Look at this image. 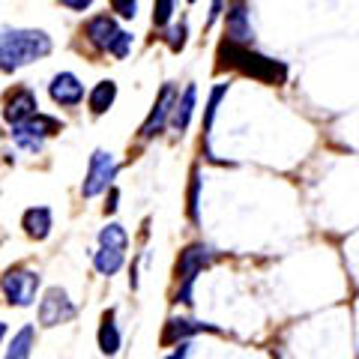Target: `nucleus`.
Instances as JSON below:
<instances>
[{
  "label": "nucleus",
  "instance_id": "obj_1",
  "mask_svg": "<svg viewBox=\"0 0 359 359\" xmlns=\"http://www.w3.org/2000/svg\"><path fill=\"white\" fill-rule=\"evenodd\" d=\"M51 54V36L45 30H4L0 33V69L15 72Z\"/></svg>",
  "mask_w": 359,
  "mask_h": 359
},
{
  "label": "nucleus",
  "instance_id": "obj_2",
  "mask_svg": "<svg viewBox=\"0 0 359 359\" xmlns=\"http://www.w3.org/2000/svg\"><path fill=\"white\" fill-rule=\"evenodd\" d=\"M219 57L228 63V66H233V69H240V72L257 78V81H266V84H282L285 78H287V66L285 63L269 60V57H264V54L249 51V45L222 42Z\"/></svg>",
  "mask_w": 359,
  "mask_h": 359
},
{
  "label": "nucleus",
  "instance_id": "obj_3",
  "mask_svg": "<svg viewBox=\"0 0 359 359\" xmlns=\"http://www.w3.org/2000/svg\"><path fill=\"white\" fill-rule=\"evenodd\" d=\"M36 290H39V273H33V269L21 266V264L9 266L4 278H0V294L6 297L9 306H18V309L33 306Z\"/></svg>",
  "mask_w": 359,
  "mask_h": 359
},
{
  "label": "nucleus",
  "instance_id": "obj_4",
  "mask_svg": "<svg viewBox=\"0 0 359 359\" xmlns=\"http://www.w3.org/2000/svg\"><path fill=\"white\" fill-rule=\"evenodd\" d=\"M212 261V249L210 245H189V249L180 252V261H177V276H180V290H177V299L180 302H186V306H192V285H195V278L198 273L204 266H210Z\"/></svg>",
  "mask_w": 359,
  "mask_h": 359
},
{
  "label": "nucleus",
  "instance_id": "obj_5",
  "mask_svg": "<svg viewBox=\"0 0 359 359\" xmlns=\"http://www.w3.org/2000/svg\"><path fill=\"white\" fill-rule=\"evenodd\" d=\"M63 129V123L57 117H48V114H33L30 120L18 123L13 126V141L18 144L21 150L27 153H39L45 138H51V135H57Z\"/></svg>",
  "mask_w": 359,
  "mask_h": 359
},
{
  "label": "nucleus",
  "instance_id": "obj_6",
  "mask_svg": "<svg viewBox=\"0 0 359 359\" xmlns=\"http://www.w3.org/2000/svg\"><path fill=\"white\" fill-rule=\"evenodd\" d=\"M117 174V162L108 150H96L90 156V168H87V177H84V186H81V195L84 198H96L99 192H105L111 186V180Z\"/></svg>",
  "mask_w": 359,
  "mask_h": 359
},
{
  "label": "nucleus",
  "instance_id": "obj_7",
  "mask_svg": "<svg viewBox=\"0 0 359 359\" xmlns=\"http://www.w3.org/2000/svg\"><path fill=\"white\" fill-rule=\"evenodd\" d=\"M75 318V306L63 287H48L39 302V323L42 327H60Z\"/></svg>",
  "mask_w": 359,
  "mask_h": 359
},
{
  "label": "nucleus",
  "instance_id": "obj_8",
  "mask_svg": "<svg viewBox=\"0 0 359 359\" xmlns=\"http://www.w3.org/2000/svg\"><path fill=\"white\" fill-rule=\"evenodd\" d=\"M33 114H39V102H36V93L27 87H13L4 99V120L9 126H18V123L30 120Z\"/></svg>",
  "mask_w": 359,
  "mask_h": 359
},
{
  "label": "nucleus",
  "instance_id": "obj_9",
  "mask_svg": "<svg viewBox=\"0 0 359 359\" xmlns=\"http://www.w3.org/2000/svg\"><path fill=\"white\" fill-rule=\"evenodd\" d=\"M174 105H177V87L174 84H165L159 90V96H156V105L150 111V117L144 120V126H141V138H153V135H159L162 126H165V120L171 117Z\"/></svg>",
  "mask_w": 359,
  "mask_h": 359
},
{
  "label": "nucleus",
  "instance_id": "obj_10",
  "mask_svg": "<svg viewBox=\"0 0 359 359\" xmlns=\"http://www.w3.org/2000/svg\"><path fill=\"white\" fill-rule=\"evenodd\" d=\"M48 93H51V99H54L57 105H63V108H75V105H81V99H84V84L78 81V75H72V72H60V75H54V78H51Z\"/></svg>",
  "mask_w": 359,
  "mask_h": 359
},
{
  "label": "nucleus",
  "instance_id": "obj_11",
  "mask_svg": "<svg viewBox=\"0 0 359 359\" xmlns=\"http://www.w3.org/2000/svg\"><path fill=\"white\" fill-rule=\"evenodd\" d=\"M84 36L90 39V45L108 51L111 45H114V39L120 36V27H117V21L111 15H93L87 21V27H84Z\"/></svg>",
  "mask_w": 359,
  "mask_h": 359
},
{
  "label": "nucleus",
  "instance_id": "obj_12",
  "mask_svg": "<svg viewBox=\"0 0 359 359\" xmlns=\"http://www.w3.org/2000/svg\"><path fill=\"white\" fill-rule=\"evenodd\" d=\"M255 39V30H252V21H249V13L245 6L237 4L228 9V42L233 45H249Z\"/></svg>",
  "mask_w": 359,
  "mask_h": 359
},
{
  "label": "nucleus",
  "instance_id": "obj_13",
  "mask_svg": "<svg viewBox=\"0 0 359 359\" xmlns=\"http://www.w3.org/2000/svg\"><path fill=\"white\" fill-rule=\"evenodd\" d=\"M216 332V327L210 323H198V320H183V318H171L165 323V332H162V344H174V341H183L189 335H198V332Z\"/></svg>",
  "mask_w": 359,
  "mask_h": 359
},
{
  "label": "nucleus",
  "instance_id": "obj_14",
  "mask_svg": "<svg viewBox=\"0 0 359 359\" xmlns=\"http://www.w3.org/2000/svg\"><path fill=\"white\" fill-rule=\"evenodd\" d=\"M21 228L30 240H45L51 233V210L48 207H30L21 216Z\"/></svg>",
  "mask_w": 359,
  "mask_h": 359
},
{
  "label": "nucleus",
  "instance_id": "obj_15",
  "mask_svg": "<svg viewBox=\"0 0 359 359\" xmlns=\"http://www.w3.org/2000/svg\"><path fill=\"white\" fill-rule=\"evenodd\" d=\"M195 99H198V90H195V84H189V87L183 90V96L177 99L174 111H171V126H174L177 132H186V129H189V123H192Z\"/></svg>",
  "mask_w": 359,
  "mask_h": 359
},
{
  "label": "nucleus",
  "instance_id": "obj_16",
  "mask_svg": "<svg viewBox=\"0 0 359 359\" xmlns=\"http://www.w3.org/2000/svg\"><path fill=\"white\" fill-rule=\"evenodd\" d=\"M99 351L105 356H114L120 351V330L114 323V309H108L102 314V323H99Z\"/></svg>",
  "mask_w": 359,
  "mask_h": 359
},
{
  "label": "nucleus",
  "instance_id": "obj_17",
  "mask_svg": "<svg viewBox=\"0 0 359 359\" xmlns=\"http://www.w3.org/2000/svg\"><path fill=\"white\" fill-rule=\"evenodd\" d=\"M114 99H117V84L114 81H99L93 90H90V96H87V105L90 111L99 117V114H105V111L114 105Z\"/></svg>",
  "mask_w": 359,
  "mask_h": 359
},
{
  "label": "nucleus",
  "instance_id": "obj_18",
  "mask_svg": "<svg viewBox=\"0 0 359 359\" xmlns=\"http://www.w3.org/2000/svg\"><path fill=\"white\" fill-rule=\"evenodd\" d=\"M33 341H36V332H33V327H21V330L13 335V341H9L4 359H30Z\"/></svg>",
  "mask_w": 359,
  "mask_h": 359
},
{
  "label": "nucleus",
  "instance_id": "obj_19",
  "mask_svg": "<svg viewBox=\"0 0 359 359\" xmlns=\"http://www.w3.org/2000/svg\"><path fill=\"white\" fill-rule=\"evenodd\" d=\"M123 261H126V255H123L120 249H105V245H99V252L93 255V266L102 276H114L123 266Z\"/></svg>",
  "mask_w": 359,
  "mask_h": 359
},
{
  "label": "nucleus",
  "instance_id": "obj_20",
  "mask_svg": "<svg viewBox=\"0 0 359 359\" xmlns=\"http://www.w3.org/2000/svg\"><path fill=\"white\" fill-rule=\"evenodd\" d=\"M126 231H123V224H108V228H102V233H99V245H105V249H120L126 252Z\"/></svg>",
  "mask_w": 359,
  "mask_h": 359
},
{
  "label": "nucleus",
  "instance_id": "obj_21",
  "mask_svg": "<svg viewBox=\"0 0 359 359\" xmlns=\"http://www.w3.org/2000/svg\"><path fill=\"white\" fill-rule=\"evenodd\" d=\"M174 15V0H156L153 4V25L156 27H165Z\"/></svg>",
  "mask_w": 359,
  "mask_h": 359
},
{
  "label": "nucleus",
  "instance_id": "obj_22",
  "mask_svg": "<svg viewBox=\"0 0 359 359\" xmlns=\"http://www.w3.org/2000/svg\"><path fill=\"white\" fill-rule=\"evenodd\" d=\"M228 93V84H219V87H212V93H210V105H207V117H204V129L210 132L212 126V117H216V111H219V102H222V96Z\"/></svg>",
  "mask_w": 359,
  "mask_h": 359
},
{
  "label": "nucleus",
  "instance_id": "obj_23",
  "mask_svg": "<svg viewBox=\"0 0 359 359\" xmlns=\"http://www.w3.org/2000/svg\"><path fill=\"white\" fill-rule=\"evenodd\" d=\"M186 33H189V27L180 21L177 27H171L168 30V48L171 51H183V45H186Z\"/></svg>",
  "mask_w": 359,
  "mask_h": 359
},
{
  "label": "nucleus",
  "instance_id": "obj_24",
  "mask_svg": "<svg viewBox=\"0 0 359 359\" xmlns=\"http://www.w3.org/2000/svg\"><path fill=\"white\" fill-rule=\"evenodd\" d=\"M111 9H114L120 18H135V13H138V0H111Z\"/></svg>",
  "mask_w": 359,
  "mask_h": 359
},
{
  "label": "nucleus",
  "instance_id": "obj_25",
  "mask_svg": "<svg viewBox=\"0 0 359 359\" xmlns=\"http://www.w3.org/2000/svg\"><path fill=\"white\" fill-rule=\"evenodd\" d=\"M129 45H132V33H126V30H120V36L114 39V45H111V54H114V57H126L129 54Z\"/></svg>",
  "mask_w": 359,
  "mask_h": 359
},
{
  "label": "nucleus",
  "instance_id": "obj_26",
  "mask_svg": "<svg viewBox=\"0 0 359 359\" xmlns=\"http://www.w3.org/2000/svg\"><path fill=\"white\" fill-rule=\"evenodd\" d=\"M198 189H201V180L198 171H192V189H189V219L198 222Z\"/></svg>",
  "mask_w": 359,
  "mask_h": 359
},
{
  "label": "nucleus",
  "instance_id": "obj_27",
  "mask_svg": "<svg viewBox=\"0 0 359 359\" xmlns=\"http://www.w3.org/2000/svg\"><path fill=\"white\" fill-rule=\"evenodd\" d=\"M60 4H63L66 9H75V13H84V9H90V4H93V0H60Z\"/></svg>",
  "mask_w": 359,
  "mask_h": 359
},
{
  "label": "nucleus",
  "instance_id": "obj_28",
  "mask_svg": "<svg viewBox=\"0 0 359 359\" xmlns=\"http://www.w3.org/2000/svg\"><path fill=\"white\" fill-rule=\"evenodd\" d=\"M224 13V0H212V6H210V21L207 25H216V18Z\"/></svg>",
  "mask_w": 359,
  "mask_h": 359
},
{
  "label": "nucleus",
  "instance_id": "obj_29",
  "mask_svg": "<svg viewBox=\"0 0 359 359\" xmlns=\"http://www.w3.org/2000/svg\"><path fill=\"white\" fill-rule=\"evenodd\" d=\"M114 210H117V189H111L108 204H105V212H114Z\"/></svg>",
  "mask_w": 359,
  "mask_h": 359
},
{
  "label": "nucleus",
  "instance_id": "obj_30",
  "mask_svg": "<svg viewBox=\"0 0 359 359\" xmlns=\"http://www.w3.org/2000/svg\"><path fill=\"white\" fill-rule=\"evenodd\" d=\"M186 356H189V347H186V344H180V351H174L168 359H186Z\"/></svg>",
  "mask_w": 359,
  "mask_h": 359
},
{
  "label": "nucleus",
  "instance_id": "obj_31",
  "mask_svg": "<svg viewBox=\"0 0 359 359\" xmlns=\"http://www.w3.org/2000/svg\"><path fill=\"white\" fill-rule=\"evenodd\" d=\"M4 339H6V323L0 320V341H4Z\"/></svg>",
  "mask_w": 359,
  "mask_h": 359
},
{
  "label": "nucleus",
  "instance_id": "obj_32",
  "mask_svg": "<svg viewBox=\"0 0 359 359\" xmlns=\"http://www.w3.org/2000/svg\"><path fill=\"white\" fill-rule=\"evenodd\" d=\"M189 4H195V0H189Z\"/></svg>",
  "mask_w": 359,
  "mask_h": 359
},
{
  "label": "nucleus",
  "instance_id": "obj_33",
  "mask_svg": "<svg viewBox=\"0 0 359 359\" xmlns=\"http://www.w3.org/2000/svg\"><path fill=\"white\" fill-rule=\"evenodd\" d=\"M240 4H243V0H240Z\"/></svg>",
  "mask_w": 359,
  "mask_h": 359
}]
</instances>
